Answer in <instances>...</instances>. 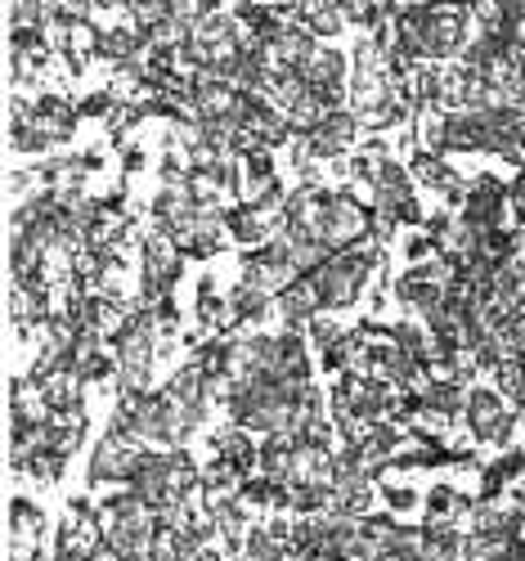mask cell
I'll return each instance as SVG.
<instances>
[{
  "mask_svg": "<svg viewBox=\"0 0 525 561\" xmlns=\"http://www.w3.org/2000/svg\"><path fill=\"white\" fill-rule=\"evenodd\" d=\"M130 485L145 494L158 512H171V507L189 503V490L203 485V477L194 472V462H189L180 449H171V454H145V462H139V472H135Z\"/></svg>",
  "mask_w": 525,
  "mask_h": 561,
  "instance_id": "cell-1",
  "label": "cell"
},
{
  "mask_svg": "<svg viewBox=\"0 0 525 561\" xmlns=\"http://www.w3.org/2000/svg\"><path fill=\"white\" fill-rule=\"evenodd\" d=\"M368 270H373V252L368 248H346V252H332L315 274H310V284L323 301V310H342L351 306L364 284H368Z\"/></svg>",
  "mask_w": 525,
  "mask_h": 561,
  "instance_id": "cell-2",
  "label": "cell"
},
{
  "mask_svg": "<svg viewBox=\"0 0 525 561\" xmlns=\"http://www.w3.org/2000/svg\"><path fill=\"white\" fill-rule=\"evenodd\" d=\"M373 233V211L359 207L351 194H332L328 198V220H323V248L328 252H346L359 248Z\"/></svg>",
  "mask_w": 525,
  "mask_h": 561,
  "instance_id": "cell-3",
  "label": "cell"
},
{
  "mask_svg": "<svg viewBox=\"0 0 525 561\" xmlns=\"http://www.w3.org/2000/svg\"><path fill=\"white\" fill-rule=\"evenodd\" d=\"M139 462H145V445L135 436H126L122 427H113L100 449H94V462H90V481L94 485H109V481H135Z\"/></svg>",
  "mask_w": 525,
  "mask_h": 561,
  "instance_id": "cell-4",
  "label": "cell"
},
{
  "mask_svg": "<svg viewBox=\"0 0 525 561\" xmlns=\"http://www.w3.org/2000/svg\"><path fill=\"white\" fill-rule=\"evenodd\" d=\"M301 278V265H297V256H293V248L288 243H270V248H261V252H252L248 256V265H243V284H252L256 293H283V288H293Z\"/></svg>",
  "mask_w": 525,
  "mask_h": 561,
  "instance_id": "cell-5",
  "label": "cell"
},
{
  "mask_svg": "<svg viewBox=\"0 0 525 561\" xmlns=\"http://www.w3.org/2000/svg\"><path fill=\"white\" fill-rule=\"evenodd\" d=\"M373 216L377 220H391V225H404V220H422L413 194H409V180L400 167L381 162V171L373 175Z\"/></svg>",
  "mask_w": 525,
  "mask_h": 561,
  "instance_id": "cell-6",
  "label": "cell"
},
{
  "mask_svg": "<svg viewBox=\"0 0 525 561\" xmlns=\"http://www.w3.org/2000/svg\"><path fill=\"white\" fill-rule=\"evenodd\" d=\"M503 211H507V184L494 175H476L463 198V220L476 229H499Z\"/></svg>",
  "mask_w": 525,
  "mask_h": 561,
  "instance_id": "cell-7",
  "label": "cell"
},
{
  "mask_svg": "<svg viewBox=\"0 0 525 561\" xmlns=\"http://www.w3.org/2000/svg\"><path fill=\"white\" fill-rule=\"evenodd\" d=\"M104 548V517L94 507L85 503H72L68 507V522L59 530V557H90V552H100Z\"/></svg>",
  "mask_w": 525,
  "mask_h": 561,
  "instance_id": "cell-8",
  "label": "cell"
},
{
  "mask_svg": "<svg viewBox=\"0 0 525 561\" xmlns=\"http://www.w3.org/2000/svg\"><path fill=\"white\" fill-rule=\"evenodd\" d=\"M180 252L184 248H175L171 239H149L145 243V306H153L158 297L171 293V284L180 278V265H184Z\"/></svg>",
  "mask_w": 525,
  "mask_h": 561,
  "instance_id": "cell-9",
  "label": "cell"
},
{
  "mask_svg": "<svg viewBox=\"0 0 525 561\" xmlns=\"http://www.w3.org/2000/svg\"><path fill=\"white\" fill-rule=\"evenodd\" d=\"M355 130H359V117H355V113L332 108L319 126H310V130H301V135H306V145H310L315 158H338V153H346V149L355 145Z\"/></svg>",
  "mask_w": 525,
  "mask_h": 561,
  "instance_id": "cell-10",
  "label": "cell"
},
{
  "mask_svg": "<svg viewBox=\"0 0 525 561\" xmlns=\"http://www.w3.org/2000/svg\"><path fill=\"white\" fill-rule=\"evenodd\" d=\"M297 77L315 90L319 100H328V104H338L342 90H346V64H342L338 50H315V55L297 68Z\"/></svg>",
  "mask_w": 525,
  "mask_h": 561,
  "instance_id": "cell-11",
  "label": "cell"
},
{
  "mask_svg": "<svg viewBox=\"0 0 525 561\" xmlns=\"http://www.w3.org/2000/svg\"><path fill=\"white\" fill-rule=\"evenodd\" d=\"M463 413H467V423H471L476 440H507L512 413H507V404H503L494 391H471Z\"/></svg>",
  "mask_w": 525,
  "mask_h": 561,
  "instance_id": "cell-12",
  "label": "cell"
},
{
  "mask_svg": "<svg viewBox=\"0 0 525 561\" xmlns=\"http://www.w3.org/2000/svg\"><path fill=\"white\" fill-rule=\"evenodd\" d=\"M41 512L27 499L10 503V561H36V543H41Z\"/></svg>",
  "mask_w": 525,
  "mask_h": 561,
  "instance_id": "cell-13",
  "label": "cell"
},
{
  "mask_svg": "<svg viewBox=\"0 0 525 561\" xmlns=\"http://www.w3.org/2000/svg\"><path fill=\"white\" fill-rule=\"evenodd\" d=\"M319 310H323V301H319V293H315V284H310V274H301L293 288L278 293V314H283V323H288V329H297V323H315Z\"/></svg>",
  "mask_w": 525,
  "mask_h": 561,
  "instance_id": "cell-14",
  "label": "cell"
},
{
  "mask_svg": "<svg viewBox=\"0 0 525 561\" xmlns=\"http://www.w3.org/2000/svg\"><path fill=\"white\" fill-rule=\"evenodd\" d=\"M413 175L426 184V190H436V194H445V198H454V203H463V198H467V184L458 180V171H454V167H445V162H441V158H432V153L413 158Z\"/></svg>",
  "mask_w": 525,
  "mask_h": 561,
  "instance_id": "cell-15",
  "label": "cell"
},
{
  "mask_svg": "<svg viewBox=\"0 0 525 561\" xmlns=\"http://www.w3.org/2000/svg\"><path fill=\"white\" fill-rule=\"evenodd\" d=\"M471 530H476V535H507V539H525V535H521V512H516V507H499V503H481V507H471Z\"/></svg>",
  "mask_w": 525,
  "mask_h": 561,
  "instance_id": "cell-16",
  "label": "cell"
},
{
  "mask_svg": "<svg viewBox=\"0 0 525 561\" xmlns=\"http://www.w3.org/2000/svg\"><path fill=\"white\" fill-rule=\"evenodd\" d=\"M220 233H225V220H220L216 211H203L198 225L180 239V248H184V252H194V256H212V252L220 248Z\"/></svg>",
  "mask_w": 525,
  "mask_h": 561,
  "instance_id": "cell-17",
  "label": "cell"
},
{
  "mask_svg": "<svg viewBox=\"0 0 525 561\" xmlns=\"http://www.w3.org/2000/svg\"><path fill=\"white\" fill-rule=\"evenodd\" d=\"M426 507H432V526H449L458 517H471V503L449 485H436L432 494H426Z\"/></svg>",
  "mask_w": 525,
  "mask_h": 561,
  "instance_id": "cell-18",
  "label": "cell"
},
{
  "mask_svg": "<svg viewBox=\"0 0 525 561\" xmlns=\"http://www.w3.org/2000/svg\"><path fill=\"white\" fill-rule=\"evenodd\" d=\"M265 306H270V297H265V293H256L252 284H238V288H233V297H229V310H233L238 319H261V314H265Z\"/></svg>",
  "mask_w": 525,
  "mask_h": 561,
  "instance_id": "cell-19",
  "label": "cell"
},
{
  "mask_svg": "<svg viewBox=\"0 0 525 561\" xmlns=\"http://www.w3.org/2000/svg\"><path fill=\"white\" fill-rule=\"evenodd\" d=\"M27 472H32L36 481H59V472H64V454H55V449H41V454H32Z\"/></svg>",
  "mask_w": 525,
  "mask_h": 561,
  "instance_id": "cell-20",
  "label": "cell"
},
{
  "mask_svg": "<svg viewBox=\"0 0 525 561\" xmlns=\"http://www.w3.org/2000/svg\"><path fill=\"white\" fill-rule=\"evenodd\" d=\"M310 329H315V342H319V351H323V355H328L332 346H342V342L351 337V333L342 329V323H332V319H315Z\"/></svg>",
  "mask_w": 525,
  "mask_h": 561,
  "instance_id": "cell-21",
  "label": "cell"
},
{
  "mask_svg": "<svg viewBox=\"0 0 525 561\" xmlns=\"http://www.w3.org/2000/svg\"><path fill=\"white\" fill-rule=\"evenodd\" d=\"M198 314H203L207 323H216V314H225V306L216 301V293H212V288H203V297H198Z\"/></svg>",
  "mask_w": 525,
  "mask_h": 561,
  "instance_id": "cell-22",
  "label": "cell"
},
{
  "mask_svg": "<svg viewBox=\"0 0 525 561\" xmlns=\"http://www.w3.org/2000/svg\"><path fill=\"white\" fill-rule=\"evenodd\" d=\"M387 503H391L396 512H404V507H413V494H409V490H400V485H387Z\"/></svg>",
  "mask_w": 525,
  "mask_h": 561,
  "instance_id": "cell-23",
  "label": "cell"
},
{
  "mask_svg": "<svg viewBox=\"0 0 525 561\" xmlns=\"http://www.w3.org/2000/svg\"><path fill=\"white\" fill-rule=\"evenodd\" d=\"M81 113H90V117H100V113H109V95H90V100L81 104Z\"/></svg>",
  "mask_w": 525,
  "mask_h": 561,
  "instance_id": "cell-24",
  "label": "cell"
},
{
  "mask_svg": "<svg viewBox=\"0 0 525 561\" xmlns=\"http://www.w3.org/2000/svg\"><path fill=\"white\" fill-rule=\"evenodd\" d=\"M126 167H130V171H139V167H145V153L130 149V153H126Z\"/></svg>",
  "mask_w": 525,
  "mask_h": 561,
  "instance_id": "cell-25",
  "label": "cell"
},
{
  "mask_svg": "<svg viewBox=\"0 0 525 561\" xmlns=\"http://www.w3.org/2000/svg\"><path fill=\"white\" fill-rule=\"evenodd\" d=\"M59 561H64V557H59ZM68 561H100V557H94V552H90V557H68Z\"/></svg>",
  "mask_w": 525,
  "mask_h": 561,
  "instance_id": "cell-26",
  "label": "cell"
}]
</instances>
